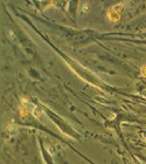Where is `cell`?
<instances>
[{
	"mask_svg": "<svg viewBox=\"0 0 146 164\" xmlns=\"http://www.w3.org/2000/svg\"><path fill=\"white\" fill-rule=\"evenodd\" d=\"M142 74H143L144 76H146V66H144V67L142 68Z\"/></svg>",
	"mask_w": 146,
	"mask_h": 164,
	"instance_id": "cell-1",
	"label": "cell"
}]
</instances>
